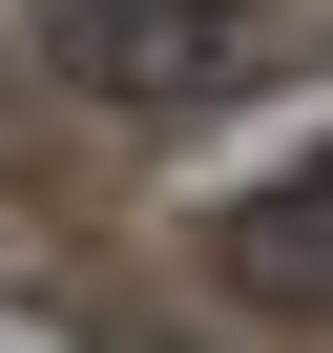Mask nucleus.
I'll return each instance as SVG.
<instances>
[{
  "label": "nucleus",
  "mask_w": 333,
  "mask_h": 353,
  "mask_svg": "<svg viewBox=\"0 0 333 353\" xmlns=\"http://www.w3.org/2000/svg\"><path fill=\"white\" fill-rule=\"evenodd\" d=\"M21 21H42V63L84 104H209L229 42H250V0H21Z\"/></svg>",
  "instance_id": "1"
}]
</instances>
